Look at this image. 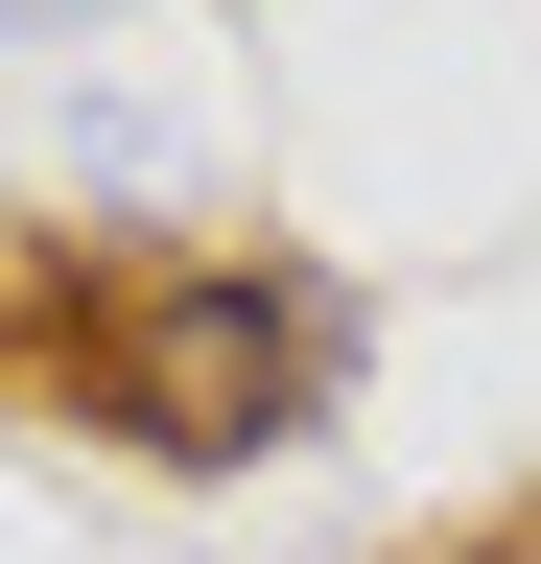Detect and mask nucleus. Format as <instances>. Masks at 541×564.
Segmentation results:
<instances>
[{
	"instance_id": "1",
	"label": "nucleus",
	"mask_w": 541,
	"mask_h": 564,
	"mask_svg": "<svg viewBox=\"0 0 541 564\" xmlns=\"http://www.w3.org/2000/svg\"><path fill=\"white\" fill-rule=\"evenodd\" d=\"M95 400L142 423V447H283L329 400V306L306 282H165V306L95 329Z\"/></svg>"
},
{
	"instance_id": "2",
	"label": "nucleus",
	"mask_w": 541,
	"mask_h": 564,
	"mask_svg": "<svg viewBox=\"0 0 541 564\" xmlns=\"http://www.w3.org/2000/svg\"><path fill=\"white\" fill-rule=\"evenodd\" d=\"M24 24H47V0H0V47H24Z\"/></svg>"
}]
</instances>
